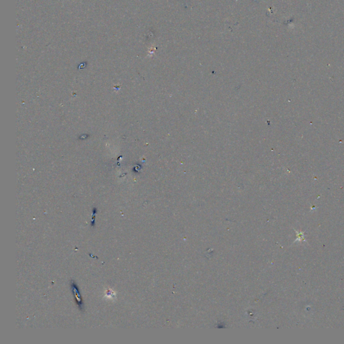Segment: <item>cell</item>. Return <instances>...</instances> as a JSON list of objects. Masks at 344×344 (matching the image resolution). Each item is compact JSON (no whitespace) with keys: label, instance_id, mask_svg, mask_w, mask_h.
Listing matches in <instances>:
<instances>
[{"label":"cell","instance_id":"obj_2","mask_svg":"<svg viewBox=\"0 0 344 344\" xmlns=\"http://www.w3.org/2000/svg\"><path fill=\"white\" fill-rule=\"evenodd\" d=\"M98 213V210L95 208L93 209V214H92V217L91 219V227H94L95 224V215Z\"/></svg>","mask_w":344,"mask_h":344},{"label":"cell","instance_id":"obj_1","mask_svg":"<svg viewBox=\"0 0 344 344\" xmlns=\"http://www.w3.org/2000/svg\"><path fill=\"white\" fill-rule=\"evenodd\" d=\"M71 288L73 294L75 302H76V303H77V306H79V309L82 310V311H84V302H83L80 292H79V287L77 286V284H76L75 282H73V281H72V282H71Z\"/></svg>","mask_w":344,"mask_h":344}]
</instances>
